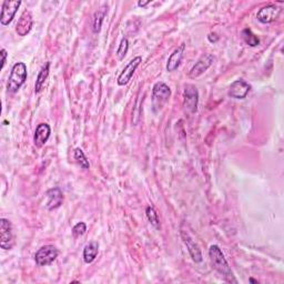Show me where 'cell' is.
I'll list each match as a JSON object with an SVG mask.
<instances>
[{"label":"cell","mask_w":284,"mask_h":284,"mask_svg":"<svg viewBox=\"0 0 284 284\" xmlns=\"http://www.w3.org/2000/svg\"><path fill=\"white\" fill-rule=\"evenodd\" d=\"M209 256L211 263H212L213 267L218 271L220 274L224 277L225 281L228 282H236L233 277V273L231 271V267L229 266V263L224 257V254L222 253L219 245L213 244L210 246L209 249Z\"/></svg>","instance_id":"1"},{"label":"cell","mask_w":284,"mask_h":284,"mask_svg":"<svg viewBox=\"0 0 284 284\" xmlns=\"http://www.w3.org/2000/svg\"><path fill=\"white\" fill-rule=\"evenodd\" d=\"M27 80V66L25 63L15 64L10 72L7 89L9 92H17Z\"/></svg>","instance_id":"2"},{"label":"cell","mask_w":284,"mask_h":284,"mask_svg":"<svg viewBox=\"0 0 284 284\" xmlns=\"http://www.w3.org/2000/svg\"><path fill=\"white\" fill-rule=\"evenodd\" d=\"M171 97V89L164 82H157L152 89L153 110L158 111L166 105L169 98Z\"/></svg>","instance_id":"3"},{"label":"cell","mask_w":284,"mask_h":284,"mask_svg":"<svg viewBox=\"0 0 284 284\" xmlns=\"http://www.w3.org/2000/svg\"><path fill=\"white\" fill-rule=\"evenodd\" d=\"M199 91L194 85H187L183 92V106L189 113H194L198 110Z\"/></svg>","instance_id":"4"},{"label":"cell","mask_w":284,"mask_h":284,"mask_svg":"<svg viewBox=\"0 0 284 284\" xmlns=\"http://www.w3.org/2000/svg\"><path fill=\"white\" fill-rule=\"evenodd\" d=\"M59 251L54 245H45L36 252L35 261L40 266H46L53 263L58 257Z\"/></svg>","instance_id":"5"},{"label":"cell","mask_w":284,"mask_h":284,"mask_svg":"<svg viewBox=\"0 0 284 284\" xmlns=\"http://www.w3.org/2000/svg\"><path fill=\"white\" fill-rule=\"evenodd\" d=\"M15 245L13 226L10 221L3 218L0 220V246L4 250H12Z\"/></svg>","instance_id":"6"},{"label":"cell","mask_w":284,"mask_h":284,"mask_svg":"<svg viewBox=\"0 0 284 284\" xmlns=\"http://www.w3.org/2000/svg\"><path fill=\"white\" fill-rule=\"evenodd\" d=\"M141 63H142V58L140 56L134 57L132 60H130V63H129L126 66V68L121 71L120 76L118 77V79H117L118 85L119 86H126L128 82L131 80V78L134 75V72H136L137 68L139 66H140Z\"/></svg>","instance_id":"7"},{"label":"cell","mask_w":284,"mask_h":284,"mask_svg":"<svg viewBox=\"0 0 284 284\" xmlns=\"http://www.w3.org/2000/svg\"><path fill=\"white\" fill-rule=\"evenodd\" d=\"M213 61H214V57L212 55L204 54L203 56H201L199 60L192 67V69L190 70L189 74L190 78H197V77H200L203 72H205L210 68L211 65L213 64Z\"/></svg>","instance_id":"8"},{"label":"cell","mask_w":284,"mask_h":284,"mask_svg":"<svg viewBox=\"0 0 284 284\" xmlns=\"http://www.w3.org/2000/svg\"><path fill=\"white\" fill-rule=\"evenodd\" d=\"M281 13V9L275 5H267V6L262 7L259 12H257L256 18L262 24H270L277 19L278 15Z\"/></svg>","instance_id":"9"},{"label":"cell","mask_w":284,"mask_h":284,"mask_svg":"<svg viewBox=\"0 0 284 284\" xmlns=\"http://www.w3.org/2000/svg\"><path fill=\"white\" fill-rule=\"evenodd\" d=\"M20 5H22V2H9V0L4 2L2 17H0V23L3 26H7L13 22Z\"/></svg>","instance_id":"10"},{"label":"cell","mask_w":284,"mask_h":284,"mask_svg":"<svg viewBox=\"0 0 284 284\" xmlns=\"http://www.w3.org/2000/svg\"><path fill=\"white\" fill-rule=\"evenodd\" d=\"M251 90V86L247 84L245 80H235L234 82H232L230 86V89L228 95L231 98H234V99H244L246 95L249 94Z\"/></svg>","instance_id":"11"},{"label":"cell","mask_w":284,"mask_h":284,"mask_svg":"<svg viewBox=\"0 0 284 284\" xmlns=\"http://www.w3.org/2000/svg\"><path fill=\"white\" fill-rule=\"evenodd\" d=\"M33 25H34L33 15L29 10H26L22 16H20L16 25V33L20 36V37H25V36H27L30 33V30L33 28Z\"/></svg>","instance_id":"12"},{"label":"cell","mask_w":284,"mask_h":284,"mask_svg":"<svg viewBox=\"0 0 284 284\" xmlns=\"http://www.w3.org/2000/svg\"><path fill=\"white\" fill-rule=\"evenodd\" d=\"M181 236H182L184 244L187 245V249L190 253L191 257H192V260L195 263H200L201 261H202V253H201V250L199 249L198 244L195 243L192 239H191L189 233H187L185 231H181Z\"/></svg>","instance_id":"13"},{"label":"cell","mask_w":284,"mask_h":284,"mask_svg":"<svg viewBox=\"0 0 284 284\" xmlns=\"http://www.w3.org/2000/svg\"><path fill=\"white\" fill-rule=\"evenodd\" d=\"M46 195H47L48 201H47V206L48 210H55V209H58L59 206L63 204V201H64V194H63V191H61L59 188H53V189H49L47 192H46Z\"/></svg>","instance_id":"14"},{"label":"cell","mask_w":284,"mask_h":284,"mask_svg":"<svg viewBox=\"0 0 284 284\" xmlns=\"http://www.w3.org/2000/svg\"><path fill=\"white\" fill-rule=\"evenodd\" d=\"M50 133H51V128L48 123H40V125H38L34 137V141L36 146L38 148L44 147L48 141Z\"/></svg>","instance_id":"15"},{"label":"cell","mask_w":284,"mask_h":284,"mask_svg":"<svg viewBox=\"0 0 284 284\" xmlns=\"http://www.w3.org/2000/svg\"><path fill=\"white\" fill-rule=\"evenodd\" d=\"M184 49H185V45L181 44L171 55H170L167 63V70L169 72H172L178 69V67L180 66V64H181V61L183 59Z\"/></svg>","instance_id":"16"},{"label":"cell","mask_w":284,"mask_h":284,"mask_svg":"<svg viewBox=\"0 0 284 284\" xmlns=\"http://www.w3.org/2000/svg\"><path fill=\"white\" fill-rule=\"evenodd\" d=\"M98 252H99V244H98V242L92 241L90 243H88L85 249H84V260L86 263H92L98 255Z\"/></svg>","instance_id":"17"},{"label":"cell","mask_w":284,"mask_h":284,"mask_svg":"<svg viewBox=\"0 0 284 284\" xmlns=\"http://www.w3.org/2000/svg\"><path fill=\"white\" fill-rule=\"evenodd\" d=\"M49 71H50V63H46L41 70L39 71L37 79H36V84H35V92L36 94H39L43 89V87L45 85L46 80H47L48 76H49Z\"/></svg>","instance_id":"18"},{"label":"cell","mask_w":284,"mask_h":284,"mask_svg":"<svg viewBox=\"0 0 284 284\" xmlns=\"http://www.w3.org/2000/svg\"><path fill=\"white\" fill-rule=\"evenodd\" d=\"M242 38L245 41L246 45H249L250 47H256L260 45V39L252 33V30L249 28H245L242 30Z\"/></svg>","instance_id":"19"},{"label":"cell","mask_w":284,"mask_h":284,"mask_svg":"<svg viewBox=\"0 0 284 284\" xmlns=\"http://www.w3.org/2000/svg\"><path fill=\"white\" fill-rule=\"evenodd\" d=\"M106 13H107L106 8L102 7V8H100V10H98V12L95 14L94 28H92V29H94V33H95V34L100 33L101 26H102V22H103V19H105Z\"/></svg>","instance_id":"20"},{"label":"cell","mask_w":284,"mask_h":284,"mask_svg":"<svg viewBox=\"0 0 284 284\" xmlns=\"http://www.w3.org/2000/svg\"><path fill=\"white\" fill-rule=\"evenodd\" d=\"M74 157H75V160L77 161V163H78L82 169H89L90 168L89 160L87 159L84 151H82L80 148H76L75 149Z\"/></svg>","instance_id":"21"},{"label":"cell","mask_w":284,"mask_h":284,"mask_svg":"<svg viewBox=\"0 0 284 284\" xmlns=\"http://www.w3.org/2000/svg\"><path fill=\"white\" fill-rule=\"evenodd\" d=\"M146 214H147V218L149 220V222L154 226L156 229H160V219H159V214L157 213L156 209L153 208V206H148L146 209Z\"/></svg>","instance_id":"22"},{"label":"cell","mask_w":284,"mask_h":284,"mask_svg":"<svg viewBox=\"0 0 284 284\" xmlns=\"http://www.w3.org/2000/svg\"><path fill=\"white\" fill-rule=\"evenodd\" d=\"M128 50H129V41L127 38H122L120 45H119V48L117 50V54H116L118 59L119 60L125 59L126 55L128 54Z\"/></svg>","instance_id":"23"},{"label":"cell","mask_w":284,"mask_h":284,"mask_svg":"<svg viewBox=\"0 0 284 284\" xmlns=\"http://www.w3.org/2000/svg\"><path fill=\"white\" fill-rule=\"evenodd\" d=\"M87 231V225L85 222H79V223H77L74 228H72V234H74L75 237H78L84 235Z\"/></svg>","instance_id":"24"},{"label":"cell","mask_w":284,"mask_h":284,"mask_svg":"<svg viewBox=\"0 0 284 284\" xmlns=\"http://www.w3.org/2000/svg\"><path fill=\"white\" fill-rule=\"evenodd\" d=\"M0 55H2V69L5 68V65H6V60H7V50L6 49H2V53H0Z\"/></svg>","instance_id":"25"},{"label":"cell","mask_w":284,"mask_h":284,"mask_svg":"<svg viewBox=\"0 0 284 284\" xmlns=\"http://www.w3.org/2000/svg\"><path fill=\"white\" fill-rule=\"evenodd\" d=\"M208 39H209L210 43H213V44H214V43H216V41L219 40V37H218V36H216V34L213 33V34H210V35L208 36Z\"/></svg>","instance_id":"26"},{"label":"cell","mask_w":284,"mask_h":284,"mask_svg":"<svg viewBox=\"0 0 284 284\" xmlns=\"http://www.w3.org/2000/svg\"><path fill=\"white\" fill-rule=\"evenodd\" d=\"M150 3H151L150 0H148V2H139V3H138V6H139V7H146L147 5H149Z\"/></svg>","instance_id":"27"},{"label":"cell","mask_w":284,"mask_h":284,"mask_svg":"<svg viewBox=\"0 0 284 284\" xmlns=\"http://www.w3.org/2000/svg\"><path fill=\"white\" fill-rule=\"evenodd\" d=\"M249 281H250L251 283H257V280H254V278H252V277L250 278V280H249Z\"/></svg>","instance_id":"28"}]
</instances>
